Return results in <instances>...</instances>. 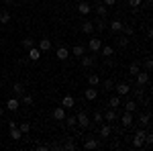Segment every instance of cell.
<instances>
[{"mask_svg": "<svg viewBox=\"0 0 153 151\" xmlns=\"http://www.w3.org/2000/svg\"><path fill=\"white\" fill-rule=\"evenodd\" d=\"M120 123H123V127L125 129H129L131 125H133V112H123V116H120Z\"/></svg>", "mask_w": 153, "mask_h": 151, "instance_id": "obj_9", "label": "cell"}, {"mask_svg": "<svg viewBox=\"0 0 153 151\" xmlns=\"http://www.w3.org/2000/svg\"><path fill=\"white\" fill-rule=\"evenodd\" d=\"M0 23H2V25H8V23H10V12H8V10H2V12H0Z\"/></svg>", "mask_w": 153, "mask_h": 151, "instance_id": "obj_32", "label": "cell"}, {"mask_svg": "<svg viewBox=\"0 0 153 151\" xmlns=\"http://www.w3.org/2000/svg\"><path fill=\"white\" fill-rule=\"evenodd\" d=\"M149 123H151V116L149 115H141L139 116V127L141 129H145V127L149 129Z\"/></svg>", "mask_w": 153, "mask_h": 151, "instance_id": "obj_22", "label": "cell"}, {"mask_svg": "<svg viewBox=\"0 0 153 151\" xmlns=\"http://www.w3.org/2000/svg\"><path fill=\"white\" fill-rule=\"evenodd\" d=\"M151 68H153V61H151V57H147V59H145V70L149 71Z\"/></svg>", "mask_w": 153, "mask_h": 151, "instance_id": "obj_41", "label": "cell"}, {"mask_svg": "<svg viewBox=\"0 0 153 151\" xmlns=\"http://www.w3.org/2000/svg\"><path fill=\"white\" fill-rule=\"evenodd\" d=\"M84 147H86V149H96V147H98V141H96L94 137H90V139L84 141Z\"/></svg>", "mask_w": 153, "mask_h": 151, "instance_id": "obj_26", "label": "cell"}, {"mask_svg": "<svg viewBox=\"0 0 153 151\" xmlns=\"http://www.w3.org/2000/svg\"><path fill=\"white\" fill-rule=\"evenodd\" d=\"M53 118H55V121H63V118H65V108H63V106H57V108L53 110Z\"/></svg>", "mask_w": 153, "mask_h": 151, "instance_id": "obj_17", "label": "cell"}, {"mask_svg": "<svg viewBox=\"0 0 153 151\" xmlns=\"http://www.w3.org/2000/svg\"><path fill=\"white\" fill-rule=\"evenodd\" d=\"M55 55H57L59 61H65V59L70 57V51L65 49V47H57V51H55Z\"/></svg>", "mask_w": 153, "mask_h": 151, "instance_id": "obj_15", "label": "cell"}, {"mask_svg": "<svg viewBox=\"0 0 153 151\" xmlns=\"http://www.w3.org/2000/svg\"><path fill=\"white\" fill-rule=\"evenodd\" d=\"M84 98H86V100H90V102H92V100H96V98H98V88H96V86H90V88H86V92H84Z\"/></svg>", "mask_w": 153, "mask_h": 151, "instance_id": "obj_5", "label": "cell"}, {"mask_svg": "<svg viewBox=\"0 0 153 151\" xmlns=\"http://www.w3.org/2000/svg\"><path fill=\"white\" fill-rule=\"evenodd\" d=\"M135 78H137V86H147V82H149V71L139 70V74H137Z\"/></svg>", "mask_w": 153, "mask_h": 151, "instance_id": "obj_7", "label": "cell"}, {"mask_svg": "<svg viewBox=\"0 0 153 151\" xmlns=\"http://www.w3.org/2000/svg\"><path fill=\"white\" fill-rule=\"evenodd\" d=\"M8 131H10V139L12 141H21L23 139V133L19 131V127H12V129H8Z\"/></svg>", "mask_w": 153, "mask_h": 151, "instance_id": "obj_20", "label": "cell"}, {"mask_svg": "<svg viewBox=\"0 0 153 151\" xmlns=\"http://www.w3.org/2000/svg\"><path fill=\"white\" fill-rule=\"evenodd\" d=\"M21 98H23V100H21V104H25V106H33V96H31V94L25 92Z\"/></svg>", "mask_w": 153, "mask_h": 151, "instance_id": "obj_31", "label": "cell"}, {"mask_svg": "<svg viewBox=\"0 0 153 151\" xmlns=\"http://www.w3.org/2000/svg\"><path fill=\"white\" fill-rule=\"evenodd\" d=\"M4 4H10V0H4Z\"/></svg>", "mask_w": 153, "mask_h": 151, "instance_id": "obj_44", "label": "cell"}, {"mask_svg": "<svg viewBox=\"0 0 153 151\" xmlns=\"http://www.w3.org/2000/svg\"><path fill=\"white\" fill-rule=\"evenodd\" d=\"M19 106H21V100L19 98H8V102H6V108L14 112V110H19Z\"/></svg>", "mask_w": 153, "mask_h": 151, "instance_id": "obj_13", "label": "cell"}, {"mask_svg": "<svg viewBox=\"0 0 153 151\" xmlns=\"http://www.w3.org/2000/svg\"><path fill=\"white\" fill-rule=\"evenodd\" d=\"M23 47L25 49H31V47H35V41L31 37H27V39H23Z\"/></svg>", "mask_w": 153, "mask_h": 151, "instance_id": "obj_37", "label": "cell"}, {"mask_svg": "<svg viewBox=\"0 0 153 151\" xmlns=\"http://www.w3.org/2000/svg\"><path fill=\"white\" fill-rule=\"evenodd\" d=\"M63 149L74 151L76 149V143H74V137H65V143H63Z\"/></svg>", "mask_w": 153, "mask_h": 151, "instance_id": "obj_29", "label": "cell"}, {"mask_svg": "<svg viewBox=\"0 0 153 151\" xmlns=\"http://www.w3.org/2000/svg\"><path fill=\"white\" fill-rule=\"evenodd\" d=\"M80 59H82V65H84V68H90V65L96 61V55H94V53H92V55H86V53H84Z\"/></svg>", "mask_w": 153, "mask_h": 151, "instance_id": "obj_14", "label": "cell"}, {"mask_svg": "<svg viewBox=\"0 0 153 151\" xmlns=\"http://www.w3.org/2000/svg\"><path fill=\"white\" fill-rule=\"evenodd\" d=\"M123 104V96H110V98H108V106H110V108H118V106Z\"/></svg>", "mask_w": 153, "mask_h": 151, "instance_id": "obj_12", "label": "cell"}, {"mask_svg": "<svg viewBox=\"0 0 153 151\" xmlns=\"http://www.w3.org/2000/svg\"><path fill=\"white\" fill-rule=\"evenodd\" d=\"M76 123H78V121H76V115H65V118H63V125H65V127H70V129H74L76 127Z\"/></svg>", "mask_w": 153, "mask_h": 151, "instance_id": "obj_21", "label": "cell"}, {"mask_svg": "<svg viewBox=\"0 0 153 151\" xmlns=\"http://www.w3.org/2000/svg\"><path fill=\"white\" fill-rule=\"evenodd\" d=\"M82 31L86 35H92L94 33V23H90V21H84L82 23Z\"/></svg>", "mask_w": 153, "mask_h": 151, "instance_id": "obj_19", "label": "cell"}, {"mask_svg": "<svg viewBox=\"0 0 153 151\" xmlns=\"http://www.w3.org/2000/svg\"><path fill=\"white\" fill-rule=\"evenodd\" d=\"M102 118H104L106 123H112V121H117V108H106V112H102Z\"/></svg>", "mask_w": 153, "mask_h": 151, "instance_id": "obj_6", "label": "cell"}, {"mask_svg": "<svg viewBox=\"0 0 153 151\" xmlns=\"http://www.w3.org/2000/svg\"><path fill=\"white\" fill-rule=\"evenodd\" d=\"M90 10H92L90 2H86V0H82V2H78V12H80V14H90Z\"/></svg>", "mask_w": 153, "mask_h": 151, "instance_id": "obj_10", "label": "cell"}, {"mask_svg": "<svg viewBox=\"0 0 153 151\" xmlns=\"http://www.w3.org/2000/svg\"><path fill=\"white\" fill-rule=\"evenodd\" d=\"M88 84H90V86H98V84H100V78H98L96 74H90V76H88Z\"/></svg>", "mask_w": 153, "mask_h": 151, "instance_id": "obj_34", "label": "cell"}, {"mask_svg": "<svg viewBox=\"0 0 153 151\" xmlns=\"http://www.w3.org/2000/svg\"><path fill=\"white\" fill-rule=\"evenodd\" d=\"M123 106H125L127 112H135V110H137V100H127Z\"/></svg>", "mask_w": 153, "mask_h": 151, "instance_id": "obj_24", "label": "cell"}, {"mask_svg": "<svg viewBox=\"0 0 153 151\" xmlns=\"http://www.w3.org/2000/svg\"><path fill=\"white\" fill-rule=\"evenodd\" d=\"M61 106H63L65 110H68V108H74V106H76V98H74L71 94H65L63 100H61Z\"/></svg>", "mask_w": 153, "mask_h": 151, "instance_id": "obj_8", "label": "cell"}, {"mask_svg": "<svg viewBox=\"0 0 153 151\" xmlns=\"http://www.w3.org/2000/svg\"><path fill=\"white\" fill-rule=\"evenodd\" d=\"M37 47H39V51H41V53H45V51H49V49H51V39H41Z\"/></svg>", "mask_w": 153, "mask_h": 151, "instance_id": "obj_16", "label": "cell"}, {"mask_svg": "<svg viewBox=\"0 0 153 151\" xmlns=\"http://www.w3.org/2000/svg\"><path fill=\"white\" fill-rule=\"evenodd\" d=\"M133 147H137V149H139V147H143V141H145V129H137V133H135V137H133Z\"/></svg>", "mask_w": 153, "mask_h": 151, "instance_id": "obj_2", "label": "cell"}, {"mask_svg": "<svg viewBox=\"0 0 153 151\" xmlns=\"http://www.w3.org/2000/svg\"><path fill=\"white\" fill-rule=\"evenodd\" d=\"M110 133H112V127H110V123L100 127V137H102V139H108V137H110Z\"/></svg>", "mask_w": 153, "mask_h": 151, "instance_id": "obj_18", "label": "cell"}, {"mask_svg": "<svg viewBox=\"0 0 153 151\" xmlns=\"http://www.w3.org/2000/svg\"><path fill=\"white\" fill-rule=\"evenodd\" d=\"M100 53H102L104 57H110V55H114V49H112L110 45H102L100 47Z\"/></svg>", "mask_w": 153, "mask_h": 151, "instance_id": "obj_25", "label": "cell"}, {"mask_svg": "<svg viewBox=\"0 0 153 151\" xmlns=\"http://www.w3.org/2000/svg\"><path fill=\"white\" fill-rule=\"evenodd\" d=\"M76 121H78L76 125H78L80 129H88V127H90V121H92V118L88 116V112H86V110H82V112H78Z\"/></svg>", "mask_w": 153, "mask_h": 151, "instance_id": "obj_1", "label": "cell"}, {"mask_svg": "<svg viewBox=\"0 0 153 151\" xmlns=\"http://www.w3.org/2000/svg\"><path fill=\"white\" fill-rule=\"evenodd\" d=\"M16 127H19V131H21L23 135H27V133L31 131V125H29V123H21V125H16Z\"/></svg>", "mask_w": 153, "mask_h": 151, "instance_id": "obj_35", "label": "cell"}, {"mask_svg": "<svg viewBox=\"0 0 153 151\" xmlns=\"http://www.w3.org/2000/svg\"><path fill=\"white\" fill-rule=\"evenodd\" d=\"M96 14H98L100 19H104V16H106V4L98 2V4H96Z\"/></svg>", "mask_w": 153, "mask_h": 151, "instance_id": "obj_27", "label": "cell"}, {"mask_svg": "<svg viewBox=\"0 0 153 151\" xmlns=\"http://www.w3.org/2000/svg\"><path fill=\"white\" fill-rule=\"evenodd\" d=\"M14 2H23V0H14Z\"/></svg>", "mask_w": 153, "mask_h": 151, "instance_id": "obj_46", "label": "cell"}, {"mask_svg": "<svg viewBox=\"0 0 153 151\" xmlns=\"http://www.w3.org/2000/svg\"><path fill=\"white\" fill-rule=\"evenodd\" d=\"M139 70H141L139 61H133V63H131V68H129V74H131V76H137V74H139Z\"/></svg>", "mask_w": 153, "mask_h": 151, "instance_id": "obj_33", "label": "cell"}, {"mask_svg": "<svg viewBox=\"0 0 153 151\" xmlns=\"http://www.w3.org/2000/svg\"><path fill=\"white\" fill-rule=\"evenodd\" d=\"M114 90H117L118 96H127V94H131V84H127V82L114 84Z\"/></svg>", "mask_w": 153, "mask_h": 151, "instance_id": "obj_3", "label": "cell"}, {"mask_svg": "<svg viewBox=\"0 0 153 151\" xmlns=\"http://www.w3.org/2000/svg\"><path fill=\"white\" fill-rule=\"evenodd\" d=\"M2 115H4V110H2V108H0V116H2Z\"/></svg>", "mask_w": 153, "mask_h": 151, "instance_id": "obj_45", "label": "cell"}, {"mask_svg": "<svg viewBox=\"0 0 153 151\" xmlns=\"http://www.w3.org/2000/svg\"><path fill=\"white\" fill-rule=\"evenodd\" d=\"M118 45H120V47H127V45H129V39H127V37H120V39H118Z\"/></svg>", "mask_w": 153, "mask_h": 151, "instance_id": "obj_38", "label": "cell"}, {"mask_svg": "<svg viewBox=\"0 0 153 151\" xmlns=\"http://www.w3.org/2000/svg\"><path fill=\"white\" fill-rule=\"evenodd\" d=\"M71 53H74L76 57H82L84 53H86V47H84V45H80V43H78V45H74V49H71Z\"/></svg>", "mask_w": 153, "mask_h": 151, "instance_id": "obj_23", "label": "cell"}, {"mask_svg": "<svg viewBox=\"0 0 153 151\" xmlns=\"http://www.w3.org/2000/svg\"><path fill=\"white\" fill-rule=\"evenodd\" d=\"M102 2H104L106 6H114L117 4V0H102Z\"/></svg>", "mask_w": 153, "mask_h": 151, "instance_id": "obj_42", "label": "cell"}, {"mask_svg": "<svg viewBox=\"0 0 153 151\" xmlns=\"http://www.w3.org/2000/svg\"><path fill=\"white\" fill-rule=\"evenodd\" d=\"M102 86H104V92H110V90H114V80H106Z\"/></svg>", "mask_w": 153, "mask_h": 151, "instance_id": "obj_36", "label": "cell"}, {"mask_svg": "<svg viewBox=\"0 0 153 151\" xmlns=\"http://www.w3.org/2000/svg\"><path fill=\"white\" fill-rule=\"evenodd\" d=\"M12 92L16 94V96H23V94H25V86L21 84V82H16V84L12 86Z\"/></svg>", "mask_w": 153, "mask_h": 151, "instance_id": "obj_30", "label": "cell"}, {"mask_svg": "<svg viewBox=\"0 0 153 151\" xmlns=\"http://www.w3.org/2000/svg\"><path fill=\"white\" fill-rule=\"evenodd\" d=\"M29 53H27V57L31 59V61H37V59L41 57V51H39V47H31V49H27Z\"/></svg>", "mask_w": 153, "mask_h": 151, "instance_id": "obj_11", "label": "cell"}, {"mask_svg": "<svg viewBox=\"0 0 153 151\" xmlns=\"http://www.w3.org/2000/svg\"><path fill=\"white\" fill-rule=\"evenodd\" d=\"M110 31H114V33H118V31H123V21H118V19H114V21L110 23Z\"/></svg>", "mask_w": 153, "mask_h": 151, "instance_id": "obj_28", "label": "cell"}, {"mask_svg": "<svg viewBox=\"0 0 153 151\" xmlns=\"http://www.w3.org/2000/svg\"><path fill=\"white\" fill-rule=\"evenodd\" d=\"M100 47H102V39H90L88 41V49L92 53H100Z\"/></svg>", "mask_w": 153, "mask_h": 151, "instance_id": "obj_4", "label": "cell"}, {"mask_svg": "<svg viewBox=\"0 0 153 151\" xmlns=\"http://www.w3.org/2000/svg\"><path fill=\"white\" fill-rule=\"evenodd\" d=\"M90 2H94V4H98V2H102V0H90Z\"/></svg>", "mask_w": 153, "mask_h": 151, "instance_id": "obj_43", "label": "cell"}, {"mask_svg": "<svg viewBox=\"0 0 153 151\" xmlns=\"http://www.w3.org/2000/svg\"><path fill=\"white\" fill-rule=\"evenodd\" d=\"M123 31H125L127 35H133V27H131V25H123Z\"/></svg>", "mask_w": 153, "mask_h": 151, "instance_id": "obj_40", "label": "cell"}, {"mask_svg": "<svg viewBox=\"0 0 153 151\" xmlns=\"http://www.w3.org/2000/svg\"><path fill=\"white\" fill-rule=\"evenodd\" d=\"M129 6H133V8H139V6H141V0H129Z\"/></svg>", "mask_w": 153, "mask_h": 151, "instance_id": "obj_39", "label": "cell"}]
</instances>
